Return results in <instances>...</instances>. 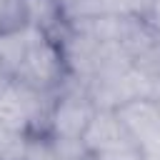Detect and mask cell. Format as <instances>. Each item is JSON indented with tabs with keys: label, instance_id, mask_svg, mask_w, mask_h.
Returning <instances> with one entry per match:
<instances>
[{
	"label": "cell",
	"instance_id": "cell-9",
	"mask_svg": "<svg viewBox=\"0 0 160 160\" xmlns=\"http://www.w3.org/2000/svg\"><path fill=\"white\" fill-rule=\"evenodd\" d=\"M12 82H15V72H12V70L0 60V100H2V95L10 90V85H12Z\"/></svg>",
	"mask_w": 160,
	"mask_h": 160
},
{
	"label": "cell",
	"instance_id": "cell-6",
	"mask_svg": "<svg viewBox=\"0 0 160 160\" xmlns=\"http://www.w3.org/2000/svg\"><path fill=\"white\" fill-rule=\"evenodd\" d=\"M55 2H58L60 15H62V22L72 25V28H78L92 18L105 15L102 0H55Z\"/></svg>",
	"mask_w": 160,
	"mask_h": 160
},
{
	"label": "cell",
	"instance_id": "cell-4",
	"mask_svg": "<svg viewBox=\"0 0 160 160\" xmlns=\"http://www.w3.org/2000/svg\"><path fill=\"white\" fill-rule=\"evenodd\" d=\"M128 140H132V138H130L128 128L122 125L118 110L110 108V105L108 108L98 105V110H95V115H92V120H90V125H88V130L82 135L85 152L88 155H98V152L110 150L115 145H122Z\"/></svg>",
	"mask_w": 160,
	"mask_h": 160
},
{
	"label": "cell",
	"instance_id": "cell-10",
	"mask_svg": "<svg viewBox=\"0 0 160 160\" xmlns=\"http://www.w3.org/2000/svg\"><path fill=\"white\" fill-rule=\"evenodd\" d=\"M145 25H150V28L160 30V0H152V8H150V15H148Z\"/></svg>",
	"mask_w": 160,
	"mask_h": 160
},
{
	"label": "cell",
	"instance_id": "cell-2",
	"mask_svg": "<svg viewBox=\"0 0 160 160\" xmlns=\"http://www.w3.org/2000/svg\"><path fill=\"white\" fill-rule=\"evenodd\" d=\"M98 102L80 90H60L50 102L48 135L52 140H82Z\"/></svg>",
	"mask_w": 160,
	"mask_h": 160
},
{
	"label": "cell",
	"instance_id": "cell-11",
	"mask_svg": "<svg viewBox=\"0 0 160 160\" xmlns=\"http://www.w3.org/2000/svg\"><path fill=\"white\" fill-rule=\"evenodd\" d=\"M85 160H92V158H90V155H88V158H85Z\"/></svg>",
	"mask_w": 160,
	"mask_h": 160
},
{
	"label": "cell",
	"instance_id": "cell-8",
	"mask_svg": "<svg viewBox=\"0 0 160 160\" xmlns=\"http://www.w3.org/2000/svg\"><path fill=\"white\" fill-rule=\"evenodd\" d=\"M92 160H148V152L140 142L135 140H128L122 145H115L110 150H102L98 155H90Z\"/></svg>",
	"mask_w": 160,
	"mask_h": 160
},
{
	"label": "cell",
	"instance_id": "cell-5",
	"mask_svg": "<svg viewBox=\"0 0 160 160\" xmlns=\"http://www.w3.org/2000/svg\"><path fill=\"white\" fill-rule=\"evenodd\" d=\"M30 28L28 0H0V38L18 35Z\"/></svg>",
	"mask_w": 160,
	"mask_h": 160
},
{
	"label": "cell",
	"instance_id": "cell-7",
	"mask_svg": "<svg viewBox=\"0 0 160 160\" xmlns=\"http://www.w3.org/2000/svg\"><path fill=\"white\" fill-rule=\"evenodd\" d=\"M102 8H105V15H115V18L145 25L152 0H102Z\"/></svg>",
	"mask_w": 160,
	"mask_h": 160
},
{
	"label": "cell",
	"instance_id": "cell-1",
	"mask_svg": "<svg viewBox=\"0 0 160 160\" xmlns=\"http://www.w3.org/2000/svg\"><path fill=\"white\" fill-rule=\"evenodd\" d=\"M68 70L70 65H68L62 42L55 35H48L30 25L25 30L22 58H20L15 78L45 95H52L62 88Z\"/></svg>",
	"mask_w": 160,
	"mask_h": 160
},
{
	"label": "cell",
	"instance_id": "cell-3",
	"mask_svg": "<svg viewBox=\"0 0 160 160\" xmlns=\"http://www.w3.org/2000/svg\"><path fill=\"white\" fill-rule=\"evenodd\" d=\"M130 138L145 150L160 142V100L150 95H132L115 105Z\"/></svg>",
	"mask_w": 160,
	"mask_h": 160
}]
</instances>
